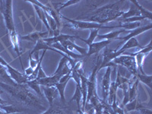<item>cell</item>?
Wrapping results in <instances>:
<instances>
[{
	"mask_svg": "<svg viewBox=\"0 0 152 114\" xmlns=\"http://www.w3.org/2000/svg\"><path fill=\"white\" fill-rule=\"evenodd\" d=\"M125 2L126 1H116L113 4L97 9L94 12L85 15V17H79L76 20L79 19V21H90L100 24H106L121 17L124 13L123 8Z\"/></svg>",
	"mask_w": 152,
	"mask_h": 114,
	"instance_id": "1",
	"label": "cell"
},
{
	"mask_svg": "<svg viewBox=\"0 0 152 114\" xmlns=\"http://www.w3.org/2000/svg\"><path fill=\"white\" fill-rule=\"evenodd\" d=\"M12 4L13 2L12 0H5L0 2V13L2 15L5 21V26L7 28L9 36L10 37L11 43H12L15 51L17 53V55L19 58V60L21 62L22 69L23 63L21 58V52H20V43H19V37L18 36L17 32L15 26L14 19H13V14H12Z\"/></svg>",
	"mask_w": 152,
	"mask_h": 114,
	"instance_id": "2",
	"label": "cell"
},
{
	"mask_svg": "<svg viewBox=\"0 0 152 114\" xmlns=\"http://www.w3.org/2000/svg\"><path fill=\"white\" fill-rule=\"evenodd\" d=\"M61 18H64L67 23L64 24V27H67L69 28L76 30H88V29H113V28H123V29L131 30L135 29L137 28H139L141 25V23L134 22V23H126V24H122L119 25H115V26H106L104 24H97L94 22H90V21H79V20H75V19H70L65 16L61 15Z\"/></svg>",
	"mask_w": 152,
	"mask_h": 114,
	"instance_id": "3",
	"label": "cell"
},
{
	"mask_svg": "<svg viewBox=\"0 0 152 114\" xmlns=\"http://www.w3.org/2000/svg\"><path fill=\"white\" fill-rule=\"evenodd\" d=\"M24 85H18V86L15 87L0 82V86L2 87L3 89L7 91L11 95L15 97L17 100L22 102L23 104L37 107L40 110L44 109V107L41 105L40 100H38L37 97L31 92H30L28 90V88Z\"/></svg>",
	"mask_w": 152,
	"mask_h": 114,
	"instance_id": "4",
	"label": "cell"
},
{
	"mask_svg": "<svg viewBox=\"0 0 152 114\" xmlns=\"http://www.w3.org/2000/svg\"><path fill=\"white\" fill-rule=\"evenodd\" d=\"M113 62L116 65H121V66H124L125 68H126L130 72V73L132 75L133 77L136 78V75L138 72H137L136 62H135V57L123 54V55H120L116 57V59H114L113 60Z\"/></svg>",
	"mask_w": 152,
	"mask_h": 114,
	"instance_id": "5",
	"label": "cell"
},
{
	"mask_svg": "<svg viewBox=\"0 0 152 114\" xmlns=\"http://www.w3.org/2000/svg\"><path fill=\"white\" fill-rule=\"evenodd\" d=\"M124 53L121 52V51H116L115 50H111V49L108 48V47H105L104 48V54H103V61H101L100 66L98 68V72L100 69H103L104 67H108L110 62H113L114 59H116V57L119 56L123 55Z\"/></svg>",
	"mask_w": 152,
	"mask_h": 114,
	"instance_id": "6",
	"label": "cell"
},
{
	"mask_svg": "<svg viewBox=\"0 0 152 114\" xmlns=\"http://www.w3.org/2000/svg\"><path fill=\"white\" fill-rule=\"evenodd\" d=\"M151 23H150L149 24H148V25H145V26H143V27H139V28H135V30H133L132 31H131L129 33V34L126 35V36L125 37H117L116 39V40H121V41L119 42V43L117 45V48L116 49V51H118V50H119V47L122 45V43H123L124 44L125 43H126L127 40H129V39H131V38L132 37H135V36H137V35L143 33V32H145V31H149V30L151 29Z\"/></svg>",
	"mask_w": 152,
	"mask_h": 114,
	"instance_id": "7",
	"label": "cell"
},
{
	"mask_svg": "<svg viewBox=\"0 0 152 114\" xmlns=\"http://www.w3.org/2000/svg\"><path fill=\"white\" fill-rule=\"evenodd\" d=\"M111 69L110 66L107 67V71L103 77L102 82H101V87H102V94H103V101H107L108 94H109V88L110 85V76H111Z\"/></svg>",
	"mask_w": 152,
	"mask_h": 114,
	"instance_id": "8",
	"label": "cell"
},
{
	"mask_svg": "<svg viewBox=\"0 0 152 114\" xmlns=\"http://www.w3.org/2000/svg\"><path fill=\"white\" fill-rule=\"evenodd\" d=\"M112 41L113 40H102V41L96 42V43H93L90 44V45H88V53H87L86 56H91L94 55V54L98 53L100 50L107 47Z\"/></svg>",
	"mask_w": 152,
	"mask_h": 114,
	"instance_id": "9",
	"label": "cell"
},
{
	"mask_svg": "<svg viewBox=\"0 0 152 114\" xmlns=\"http://www.w3.org/2000/svg\"><path fill=\"white\" fill-rule=\"evenodd\" d=\"M43 93H44V96L48 100L49 105L50 107L53 105L54 100L59 96V91L57 90V88L55 86L53 87H45L43 86Z\"/></svg>",
	"mask_w": 152,
	"mask_h": 114,
	"instance_id": "10",
	"label": "cell"
},
{
	"mask_svg": "<svg viewBox=\"0 0 152 114\" xmlns=\"http://www.w3.org/2000/svg\"><path fill=\"white\" fill-rule=\"evenodd\" d=\"M62 77V74H53V75L47 76L46 78H41L37 81L40 86L53 87L55 86L57 83H59V80L61 79Z\"/></svg>",
	"mask_w": 152,
	"mask_h": 114,
	"instance_id": "11",
	"label": "cell"
},
{
	"mask_svg": "<svg viewBox=\"0 0 152 114\" xmlns=\"http://www.w3.org/2000/svg\"><path fill=\"white\" fill-rule=\"evenodd\" d=\"M71 38H77V39H79L80 37L75 36V35H68L59 34L58 36H54L52 37H47L45 39H43V40L47 43V45L50 46L56 43H62V42L69 40Z\"/></svg>",
	"mask_w": 152,
	"mask_h": 114,
	"instance_id": "12",
	"label": "cell"
},
{
	"mask_svg": "<svg viewBox=\"0 0 152 114\" xmlns=\"http://www.w3.org/2000/svg\"><path fill=\"white\" fill-rule=\"evenodd\" d=\"M61 45L64 47L66 50H69V51H71V52H73V50H76L78 52H79L80 55L84 56H86L87 53H88V50L84 47H81L79 46H78L77 44L74 43V42L71 41V40H65V41L62 42Z\"/></svg>",
	"mask_w": 152,
	"mask_h": 114,
	"instance_id": "13",
	"label": "cell"
},
{
	"mask_svg": "<svg viewBox=\"0 0 152 114\" xmlns=\"http://www.w3.org/2000/svg\"><path fill=\"white\" fill-rule=\"evenodd\" d=\"M49 36L48 31H43V32H33V33L28 34L27 35H24V36H21L20 38L21 40H28V41H31L33 43H36L39 40H42V39H45L47 38V37Z\"/></svg>",
	"mask_w": 152,
	"mask_h": 114,
	"instance_id": "14",
	"label": "cell"
},
{
	"mask_svg": "<svg viewBox=\"0 0 152 114\" xmlns=\"http://www.w3.org/2000/svg\"><path fill=\"white\" fill-rule=\"evenodd\" d=\"M0 82L5 84V85H11V86H18V84H17L15 81L12 79L10 75L7 72V69L4 66L0 65Z\"/></svg>",
	"mask_w": 152,
	"mask_h": 114,
	"instance_id": "15",
	"label": "cell"
},
{
	"mask_svg": "<svg viewBox=\"0 0 152 114\" xmlns=\"http://www.w3.org/2000/svg\"><path fill=\"white\" fill-rule=\"evenodd\" d=\"M144 107H145V106L142 104V102L140 101L138 96L135 100L129 101L126 105H125L123 107V108H125V110L126 112H131V111L133 110L139 111L141 109L144 108Z\"/></svg>",
	"mask_w": 152,
	"mask_h": 114,
	"instance_id": "16",
	"label": "cell"
},
{
	"mask_svg": "<svg viewBox=\"0 0 152 114\" xmlns=\"http://www.w3.org/2000/svg\"><path fill=\"white\" fill-rule=\"evenodd\" d=\"M72 100H75L77 104V107L78 109V113L81 114L83 112H81V103H82V93H81V84H76V88H75V91L73 97H72L70 102H72Z\"/></svg>",
	"mask_w": 152,
	"mask_h": 114,
	"instance_id": "17",
	"label": "cell"
},
{
	"mask_svg": "<svg viewBox=\"0 0 152 114\" xmlns=\"http://www.w3.org/2000/svg\"><path fill=\"white\" fill-rule=\"evenodd\" d=\"M32 5H33V7L34 8L35 11H36L37 14L39 18L41 20V21H43V23L44 24L46 28H47V31H48V33H49V35H53V31L50 29V26H49L48 22H47V18H46V15H45V13H44V11H43L41 8H40L39 6H37V5H34V4H32Z\"/></svg>",
	"mask_w": 152,
	"mask_h": 114,
	"instance_id": "18",
	"label": "cell"
},
{
	"mask_svg": "<svg viewBox=\"0 0 152 114\" xmlns=\"http://www.w3.org/2000/svg\"><path fill=\"white\" fill-rule=\"evenodd\" d=\"M131 48H142V47L138 43V41L135 37H132L129 40H127L121 47H119L118 50L123 53H125L126 50Z\"/></svg>",
	"mask_w": 152,
	"mask_h": 114,
	"instance_id": "19",
	"label": "cell"
},
{
	"mask_svg": "<svg viewBox=\"0 0 152 114\" xmlns=\"http://www.w3.org/2000/svg\"><path fill=\"white\" fill-rule=\"evenodd\" d=\"M129 2H131L129 1ZM138 16H141L140 12H139L138 9H137L136 6L131 2L129 10L127 12H124V13L121 15V17L119 18V20L129 18H132V17H138Z\"/></svg>",
	"mask_w": 152,
	"mask_h": 114,
	"instance_id": "20",
	"label": "cell"
},
{
	"mask_svg": "<svg viewBox=\"0 0 152 114\" xmlns=\"http://www.w3.org/2000/svg\"><path fill=\"white\" fill-rule=\"evenodd\" d=\"M123 32H128V31L125 29L114 31H112V32H110V33L106 34H104V35H97L96 38H97V39H99V40H101V39H104V40H116V38L119 37V35L120 34L123 33Z\"/></svg>",
	"mask_w": 152,
	"mask_h": 114,
	"instance_id": "21",
	"label": "cell"
},
{
	"mask_svg": "<svg viewBox=\"0 0 152 114\" xmlns=\"http://www.w3.org/2000/svg\"><path fill=\"white\" fill-rule=\"evenodd\" d=\"M118 86L116 84L115 81L111 82L109 88V94H108V97H107V101L106 102L108 104L111 105L112 103L113 102L114 100H116V93H117Z\"/></svg>",
	"mask_w": 152,
	"mask_h": 114,
	"instance_id": "22",
	"label": "cell"
},
{
	"mask_svg": "<svg viewBox=\"0 0 152 114\" xmlns=\"http://www.w3.org/2000/svg\"><path fill=\"white\" fill-rule=\"evenodd\" d=\"M69 80L70 79H68L65 81H62V82H59V83H57L55 85V87L57 88L58 91H59V94L60 96V100L63 106H66V97H65V90H66V88L67 86V84L69 81Z\"/></svg>",
	"mask_w": 152,
	"mask_h": 114,
	"instance_id": "23",
	"label": "cell"
},
{
	"mask_svg": "<svg viewBox=\"0 0 152 114\" xmlns=\"http://www.w3.org/2000/svg\"><path fill=\"white\" fill-rule=\"evenodd\" d=\"M130 2H131L132 3L134 4V5L136 6L137 9H138L139 12H140L141 16H142V18H144L145 19H148L149 21H151L152 14H151V12L150 11L146 10L145 8L142 7V5L138 3V1H136V0H130Z\"/></svg>",
	"mask_w": 152,
	"mask_h": 114,
	"instance_id": "24",
	"label": "cell"
},
{
	"mask_svg": "<svg viewBox=\"0 0 152 114\" xmlns=\"http://www.w3.org/2000/svg\"><path fill=\"white\" fill-rule=\"evenodd\" d=\"M0 110L2 111L4 114H11L15 113H22L24 112V110L19 108V107H15L12 105H1L0 104Z\"/></svg>",
	"mask_w": 152,
	"mask_h": 114,
	"instance_id": "25",
	"label": "cell"
},
{
	"mask_svg": "<svg viewBox=\"0 0 152 114\" xmlns=\"http://www.w3.org/2000/svg\"><path fill=\"white\" fill-rule=\"evenodd\" d=\"M136 78L139 81V82H142L143 84L147 85L150 89H151V81H152V75H148L146 74H140L137 73Z\"/></svg>",
	"mask_w": 152,
	"mask_h": 114,
	"instance_id": "26",
	"label": "cell"
},
{
	"mask_svg": "<svg viewBox=\"0 0 152 114\" xmlns=\"http://www.w3.org/2000/svg\"><path fill=\"white\" fill-rule=\"evenodd\" d=\"M27 86L31 88L32 90L34 91L40 97H43V94H42L41 90H40V85H39V82L37 79L31 80V81H28L26 83Z\"/></svg>",
	"mask_w": 152,
	"mask_h": 114,
	"instance_id": "27",
	"label": "cell"
},
{
	"mask_svg": "<svg viewBox=\"0 0 152 114\" xmlns=\"http://www.w3.org/2000/svg\"><path fill=\"white\" fill-rule=\"evenodd\" d=\"M100 30L98 29H96V30H92L91 31L90 33V36H89V37L88 38V39H83V38L80 37L79 40H81V41L85 42L86 44H88V45H90V44H91V43H94V40L96 39V37H97V36L98 35V32Z\"/></svg>",
	"mask_w": 152,
	"mask_h": 114,
	"instance_id": "28",
	"label": "cell"
},
{
	"mask_svg": "<svg viewBox=\"0 0 152 114\" xmlns=\"http://www.w3.org/2000/svg\"><path fill=\"white\" fill-rule=\"evenodd\" d=\"M113 110L117 114H125L124 109H123V106H119V103L117 102V100H114L113 102L111 104Z\"/></svg>",
	"mask_w": 152,
	"mask_h": 114,
	"instance_id": "29",
	"label": "cell"
},
{
	"mask_svg": "<svg viewBox=\"0 0 152 114\" xmlns=\"http://www.w3.org/2000/svg\"><path fill=\"white\" fill-rule=\"evenodd\" d=\"M42 114H66V113L62 110L59 109V107H54V106L53 105L50 107L49 110Z\"/></svg>",
	"mask_w": 152,
	"mask_h": 114,
	"instance_id": "30",
	"label": "cell"
},
{
	"mask_svg": "<svg viewBox=\"0 0 152 114\" xmlns=\"http://www.w3.org/2000/svg\"><path fill=\"white\" fill-rule=\"evenodd\" d=\"M81 2V1H79V0H69V1H66L65 3L61 4L62 5H60V7H59V9H56V12H58V13H59V12H60L62 9H64V8H66V7H68V6H69V5H75L76 3H78V2Z\"/></svg>",
	"mask_w": 152,
	"mask_h": 114,
	"instance_id": "31",
	"label": "cell"
},
{
	"mask_svg": "<svg viewBox=\"0 0 152 114\" xmlns=\"http://www.w3.org/2000/svg\"><path fill=\"white\" fill-rule=\"evenodd\" d=\"M47 75H46V73L44 72V71H43V68H40V70H39V72H38V74H37V80H40L41 79V78H44L47 77Z\"/></svg>",
	"mask_w": 152,
	"mask_h": 114,
	"instance_id": "32",
	"label": "cell"
},
{
	"mask_svg": "<svg viewBox=\"0 0 152 114\" xmlns=\"http://www.w3.org/2000/svg\"><path fill=\"white\" fill-rule=\"evenodd\" d=\"M39 59H33L32 57H29V60H30V66L32 69L34 70V69L36 68L38 62H39Z\"/></svg>",
	"mask_w": 152,
	"mask_h": 114,
	"instance_id": "33",
	"label": "cell"
},
{
	"mask_svg": "<svg viewBox=\"0 0 152 114\" xmlns=\"http://www.w3.org/2000/svg\"><path fill=\"white\" fill-rule=\"evenodd\" d=\"M139 112H140V114H152L151 110L148 109L147 107H145L142 108V109H141Z\"/></svg>",
	"mask_w": 152,
	"mask_h": 114,
	"instance_id": "34",
	"label": "cell"
},
{
	"mask_svg": "<svg viewBox=\"0 0 152 114\" xmlns=\"http://www.w3.org/2000/svg\"><path fill=\"white\" fill-rule=\"evenodd\" d=\"M3 93V91L2 90H0V104L1 105H6V104H8L7 101H5V100H2V98H1V94Z\"/></svg>",
	"mask_w": 152,
	"mask_h": 114,
	"instance_id": "35",
	"label": "cell"
},
{
	"mask_svg": "<svg viewBox=\"0 0 152 114\" xmlns=\"http://www.w3.org/2000/svg\"><path fill=\"white\" fill-rule=\"evenodd\" d=\"M102 114H110V113L108 112V111L107 110L104 109V110H103V113Z\"/></svg>",
	"mask_w": 152,
	"mask_h": 114,
	"instance_id": "36",
	"label": "cell"
},
{
	"mask_svg": "<svg viewBox=\"0 0 152 114\" xmlns=\"http://www.w3.org/2000/svg\"><path fill=\"white\" fill-rule=\"evenodd\" d=\"M0 114H4V113H2V111L0 110Z\"/></svg>",
	"mask_w": 152,
	"mask_h": 114,
	"instance_id": "37",
	"label": "cell"
}]
</instances>
